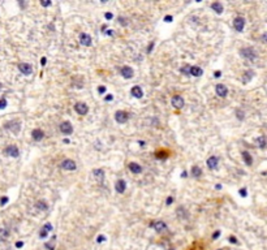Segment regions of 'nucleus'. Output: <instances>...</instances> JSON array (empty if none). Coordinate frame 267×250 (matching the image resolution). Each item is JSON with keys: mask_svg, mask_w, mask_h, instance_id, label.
I'll use <instances>...</instances> for the list:
<instances>
[{"mask_svg": "<svg viewBox=\"0 0 267 250\" xmlns=\"http://www.w3.org/2000/svg\"><path fill=\"white\" fill-rule=\"evenodd\" d=\"M240 53H241V56H244L245 59H247V60H254L257 57L256 51H254L253 48H250V47L241 48V50H240Z\"/></svg>", "mask_w": 267, "mask_h": 250, "instance_id": "1", "label": "nucleus"}, {"mask_svg": "<svg viewBox=\"0 0 267 250\" xmlns=\"http://www.w3.org/2000/svg\"><path fill=\"white\" fill-rule=\"evenodd\" d=\"M115 120L117 121L119 124H125L129 120V113L125 112V111H117V112L115 113Z\"/></svg>", "mask_w": 267, "mask_h": 250, "instance_id": "2", "label": "nucleus"}, {"mask_svg": "<svg viewBox=\"0 0 267 250\" xmlns=\"http://www.w3.org/2000/svg\"><path fill=\"white\" fill-rule=\"evenodd\" d=\"M59 129L63 134H72V133H73V127H72V124L68 123V121H64V123L60 124Z\"/></svg>", "mask_w": 267, "mask_h": 250, "instance_id": "3", "label": "nucleus"}, {"mask_svg": "<svg viewBox=\"0 0 267 250\" xmlns=\"http://www.w3.org/2000/svg\"><path fill=\"white\" fill-rule=\"evenodd\" d=\"M5 129L11 130L12 133H14V134H17V133L20 132L21 129V125L18 121H11V123H7L5 124Z\"/></svg>", "mask_w": 267, "mask_h": 250, "instance_id": "4", "label": "nucleus"}, {"mask_svg": "<svg viewBox=\"0 0 267 250\" xmlns=\"http://www.w3.org/2000/svg\"><path fill=\"white\" fill-rule=\"evenodd\" d=\"M171 103L172 106L175 107V108H177V110H180V108H183L184 104H185V102H184V98L180 95H175L173 98L171 99Z\"/></svg>", "mask_w": 267, "mask_h": 250, "instance_id": "5", "label": "nucleus"}, {"mask_svg": "<svg viewBox=\"0 0 267 250\" xmlns=\"http://www.w3.org/2000/svg\"><path fill=\"white\" fill-rule=\"evenodd\" d=\"M18 69H20V72L22 74H25V76H29V74L33 73V67H31L30 64H28V63H21V64L18 65Z\"/></svg>", "mask_w": 267, "mask_h": 250, "instance_id": "6", "label": "nucleus"}, {"mask_svg": "<svg viewBox=\"0 0 267 250\" xmlns=\"http://www.w3.org/2000/svg\"><path fill=\"white\" fill-rule=\"evenodd\" d=\"M61 168L65 169V171H74V169L77 168V166H76V163H74L73 160L65 159L64 162L61 163Z\"/></svg>", "mask_w": 267, "mask_h": 250, "instance_id": "7", "label": "nucleus"}, {"mask_svg": "<svg viewBox=\"0 0 267 250\" xmlns=\"http://www.w3.org/2000/svg\"><path fill=\"white\" fill-rule=\"evenodd\" d=\"M4 152H5L8 156H12V158H17L18 155H20V151H18V149H17L14 145H11V146H8L5 150H4Z\"/></svg>", "mask_w": 267, "mask_h": 250, "instance_id": "8", "label": "nucleus"}, {"mask_svg": "<svg viewBox=\"0 0 267 250\" xmlns=\"http://www.w3.org/2000/svg\"><path fill=\"white\" fill-rule=\"evenodd\" d=\"M74 111H76L78 115H86L87 111H89V107H87V104L85 103H77L76 106H74Z\"/></svg>", "mask_w": 267, "mask_h": 250, "instance_id": "9", "label": "nucleus"}, {"mask_svg": "<svg viewBox=\"0 0 267 250\" xmlns=\"http://www.w3.org/2000/svg\"><path fill=\"white\" fill-rule=\"evenodd\" d=\"M233 26L237 31L241 33V31L244 30V26H245V18H242V17H236L233 21Z\"/></svg>", "mask_w": 267, "mask_h": 250, "instance_id": "10", "label": "nucleus"}, {"mask_svg": "<svg viewBox=\"0 0 267 250\" xmlns=\"http://www.w3.org/2000/svg\"><path fill=\"white\" fill-rule=\"evenodd\" d=\"M80 43H81L82 46L89 47V46H91V37L86 33H81L80 34Z\"/></svg>", "mask_w": 267, "mask_h": 250, "instance_id": "11", "label": "nucleus"}, {"mask_svg": "<svg viewBox=\"0 0 267 250\" xmlns=\"http://www.w3.org/2000/svg\"><path fill=\"white\" fill-rule=\"evenodd\" d=\"M151 227H154V229L156 230L158 233H160V232H164V230L167 229L166 223H163L162 220H158V222H154V223L151 224Z\"/></svg>", "mask_w": 267, "mask_h": 250, "instance_id": "12", "label": "nucleus"}, {"mask_svg": "<svg viewBox=\"0 0 267 250\" xmlns=\"http://www.w3.org/2000/svg\"><path fill=\"white\" fill-rule=\"evenodd\" d=\"M133 74H134V72H133V69L130 67H123L121 68V76H123L124 78L129 80V78H132L133 77Z\"/></svg>", "mask_w": 267, "mask_h": 250, "instance_id": "13", "label": "nucleus"}, {"mask_svg": "<svg viewBox=\"0 0 267 250\" xmlns=\"http://www.w3.org/2000/svg\"><path fill=\"white\" fill-rule=\"evenodd\" d=\"M215 90H216V94H218V95L222 96V98H225V96H227V94H228L227 87H225L224 85H222V84H218L216 87H215Z\"/></svg>", "mask_w": 267, "mask_h": 250, "instance_id": "14", "label": "nucleus"}, {"mask_svg": "<svg viewBox=\"0 0 267 250\" xmlns=\"http://www.w3.org/2000/svg\"><path fill=\"white\" fill-rule=\"evenodd\" d=\"M115 188H116V191L117 193H120V194H123L124 191H125V189H127V183L124 180H117L116 181V184H115Z\"/></svg>", "mask_w": 267, "mask_h": 250, "instance_id": "15", "label": "nucleus"}, {"mask_svg": "<svg viewBox=\"0 0 267 250\" xmlns=\"http://www.w3.org/2000/svg\"><path fill=\"white\" fill-rule=\"evenodd\" d=\"M31 135H33V139L34 141H42L43 137H44V132L42 129H34L31 132Z\"/></svg>", "mask_w": 267, "mask_h": 250, "instance_id": "16", "label": "nucleus"}, {"mask_svg": "<svg viewBox=\"0 0 267 250\" xmlns=\"http://www.w3.org/2000/svg\"><path fill=\"white\" fill-rule=\"evenodd\" d=\"M130 94H132V96H134V98H137V99H140V98H142V96H144V91H142V89H141L140 86L132 87Z\"/></svg>", "mask_w": 267, "mask_h": 250, "instance_id": "17", "label": "nucleus"}, {"mask_svg": "<svg viewBox=\"0 0 267 250\" xmlns=\"http://www.w3.org/2000/svg\"><path fill=\"white\" fill-rule=\"evenodd\" d=\"M93 175H94V177H95V180L99 181V183H102V181L104 180V171H103V169H100V168L94 169Z\"/></svg>", "mask_w": 267, "mask_h": 250, "instance_id": "18", "label": "nucleus"}, {"mask_svg": "<svg viewBox=\"0 0 267 250\" xmlns=\"http://www.w3.org/2000/svg\"><path fill=\"white\" fill-rule=\"evenodd\" d=\"M202 73H203V70L200 67H190V70H189V74L194 77H201Z\"/></svg>", "mask_w": 267, "mask_h": 250, "instance_id": "19", "label": "nucleus"}, {"mask_svg": "<svg viewBox=\"0 0 267 250\" xmlns=\"http://www.w3.org/2000/svg\"><path fill=\"white\" fill-rule=\"evenodd\" d=\"M218 162H219V160H218L216 156H210V158L207 159V167H208L210 169L216 168V167H218Z\"/></svg>", "mask_w": 267, "mask_h": 250, "instance_id": "20", "label": "nucleus"}, {"mask_svg": "<svg viewBox=\"0 0 267 250\" xmlns=\"http://www.w3.org/2000/svg\"><path fill=\"white\" fill-rule=\"evenodd\" d=\"M211 8L216 12L218 14H222L223 11H224V9H223V4L222 3H218V1H215V3L211 4Z\"/></svg>", "mask_w": 267, "mask_h": 250, "instance_id": "21", "label": "nucleus"}, {"mask_svg": "<svg viewBox=\"0 0 267 250\" xmlns=\"http://www.w3.org/2000/svg\"><path fill=\"white\" fill-rule=\"evenodd\" d=\"M129 169L133 172V173H141V172H142V167H141L138 163H130L129 164Z\"/></svg>", "mask_w": 267, "mask_h": 250, "instance_id": "22", "label": "nucleus"}, {"mask_svg": "<svg viewBox=\"0 0 267 250\" xmlns=\"http://www.w3.org/2000/svg\"><path fill=\"white\" fill-rule=\"evenodd\" d=\"M242 156H244V162L247 164V166H251V164H253V159H251V156H250L249 152L244 151L242 152Z\"/></svg>", "mask_w": 267, "mask_h": 250, "instance_id": "23", "label": "nucleus"}, {"mask_svg": "<svg viewBox=\"0 0 267 250\" xmlns=\"http://www.w3.org/2000/svg\"><path fill=\"white\" fill-rule=\"evenodd\" d=\"M8 236H9L8 229H5V228H0V241H5V240L8 239Z\"/></svg>", "mask_w": 267, "mask_h": 250, "instance_id": "24", "label": "nucleus"}, {"mask_svg": "<svg viewBox=\"0 0 267 250\" xmlns=\"http://www.w3.org/2000/svg\"><path fill=\"white\" fill-rule=\"evenodd\" d=\"M254 76V73H253V70H247V72H245V74H244V77H242V81L244 82H249L251 80V77Z\"/></svg>", "mask_w": 267, "mask_h": 250, "instance_id": "25", "label": "nucleus"}, {"mask_svg": "<svg viewBox=\"0 0 267 250\" xmlns=\"http://www.w3.org/2000/svg\"><path fill=\"white\" fill-rule=\"evenodd\" d=\"M191 175H193V177H201V175H202V171H201L200 167L194 166L193 168H191Z\"/></svg>", "mask_w": 267, "mask_h": 250, "instance_id": "26", "label": "nucleus"}, {"mask_svg": "<svg viewBox=\"0 0 267 250\" xmlns=\"http://www.w3.org/2000/svg\"><path fill=\"white\" fill-rule=\"evenodd\" d=\"M35 207L37 208H39L40 211H44V210H47V205H46V202H43V201H38L37 203H35Z\"/></svg>", "mask_w": 267, "mask_h": 250, "instance_id": "27", "label": "nucleus"}, {"mask_svg": "<svg viewBox=\"0 0 267 250\" xmlns=\"http://www.w3.org/2000/svg\"><path fill=\"white\" fill-rule=\"evenodd\" d=\"M257 144L259 145V147H261V149H264V146H266V141H264V135H259V137L257 138Z\"/></svg>", "mask_w": 267, "mask_h": 250, "instance_id": "28", "label": "nucleus"}, {"mask_svg": "<svg viewBox=\"0 0 267 250\" xmlns=\"http://www.w3.org/2000/svg\"><path fill=\"white\" fill-rule=\"evenodd\" d=\"M55 240H56V237L53 236L52 239L50 240V242H47V244H46V247H47L48 250H53V249H55Z\"/></svg>", "mask_w": 267, "mask_h": 250, "instance_id": "29", "label": "nucleus"}, {"mask_svg": "<svg viewBox=\"0 0 267 250\" xmlns=\"http://www.w3.org/2000/svg\"><path fill=\"white\" fill-rule=\"evenodd\" d=\"M180 70H181V73H184V74H189V70H190V65H188V64L184 65V67L181 68Z\"/></svg>", "mask_w": 267, "mask_h": 250, "instance_id": "30", "label": "nucleus"}, {"mask_svg": "<svg viewBox=\"0 0 267 250\" xmlns=\"http://www.w3.org/2000/svg\"><path fill=\"white\" fill-rule=\"evenodd\" d=\"M47 235H48V232L44 229V228H42V229H40V232H39V236L42 237V239H44V237H47Z\"/></svg>", "mask_w": 267, "mask_h": 250, "instance_id": "31", "label": "nucleus"}, {"mask_svg": "<svg viewBox=\"0 0 267 250\" xmlns=\"http://www.w3.org/2000/svg\"><path fill=\"white\" fill-rule=\"evenodd\" d=\"M7 107V100L5 99H0V110H4Z\"/></svg>", "mask_w": 267, "mask_h": 250, "instance_id": "32", "label": "nucleus"}, {"mask_svg": "<svg viewBox=\"0 0 267 250\" xmlns=\"http://www.w3.org/2000/svg\"><path fill=\"white\" fill-rule=\"evenodd\" d=\"M7 202H8V197H1V199H0V206H4Z\"/></svg>", "mask_w": 267, "mask_h": 250, "instance_id": "33", "label": "nucleus"}, {"mask_svg": "<svg viewBox=\"0 0 267 250\" xmlns=\"http://www.w3.org/2000/svg\"><path fill=\"white\" fill-rule=\"evenodd\" d=\"M43 228H44V229L47 230V232H50V230L52 229V224H50V223H47V224H44V227H43Z\"/></svg>", "mask_w": 267, "mask_h": 250, "instance_id": "34", "label": "nucleus"}, {"mask_svg": "<svg viewBox=\"0 0 267 250\" xmlns=\"http://www.w3.org/2000/svg\"><path fill=\"white\" fill-rule=\"evenodd\" d=\"M240 195H241V197H246L247 195L246 189H241V190H240Z\"/></svg>", "mask_w": 267, "mask_h": 250, "instance_id": "35", "label": "nucleus"}, {"mask_svg": "<svg viewBox=\"0 0 267 250\" xmlns=\"http://www.w3.org/2000/svg\"><path fill=\"white\" fill-rule=\"evenodd\" d=\"M98 91H99V94H104V93H106V87H104V86H99L98 87Z\"/></svg>", "mask_w": 267, "mask_h": 250, "instance_id": "36", "label": "nucleus"}, {"mask_svg": "<svg viewBox=\"0 0 267 250\" xmlns=\"http://www.w3.org/2000/svg\"><path fill=\"white\" fill-rule=\"evenodd\" d=\"M236 113H237V117H239L240 120H242V119H244V113H242V111H240V110H239Z\"/></svg>", "mask_w": 267, "mask_h": 250, "instance_id": "37", "label": "nucleus"}, {"mask_svg": "<svg viewBox=\"0 0 267 250\" xmlns=\"http://www.w3.org/2000/svg\"><path fill=\"white\" fill-rule=\"evenodd\" d=\"M104 17H106V20H112V13H108V12H107V13L106 14H104Z\"/></svg>", "mask_w": 267, "mask_h": 250, "instance_id": "38", "label": "nucleus"}, {"mask_svg": "<svg viewBox=\"0 0 267 250\" xmlns=\"http://www.w3.org/2000/svg\"><path fill=\"white\" fill-rule=\"evenodd\" d=\"M154 48V42H151L149 44V47H147V52H151V50Z\"/></svg>", "mask_w": 267, "mask_h": 250, "instance_id": "39", "label": "nucleus"}, {"mask_svg": "<svg viewBox=\"0 0 267 250\" xmlns=\"http://www.w3.org/2000/svg\"><path fill=\"white\" fill-rule=\"evenodd\" d=\"M40 4H42L43 7H50L51 5V1H40Z\"/></svg>", "mask_w": 267, "mask_h": 250, "instance_id": "40", "label": "nucleus"}, {"mask_svg": "<svg viewBox=\"0 0 267 250\" xmlns=\"http://www.w3.org/2000/svg\"><path fill=\"white\" fill-rule=\"evenodd\" d=\"M104 240H106V237H104V236H98V239H96V241H98V242H103Z\"/></svg>", "mask_w": 267, "mask_h": 250, "instance_id": "41", "label": "nucleus"}, {"mask_svg": "<svg viewBox=\"0 0 267 250\" xmlns=\"http://www.w3.org/2000/svg\"><path fill=\"white\" fill-rule=\"evenodd\" d=\"M22 246H24V242L22 241L16 242V247H18V249H20V247H22Z\"/></svg>", "mask_w": 267, "mask_h": 250, "instance_id": "42", "label": "nucleus"}, {"mask_svg": "<svg viewBox=\"0 0 267 250\" xmlns=\"http://www.w3.org/2000/svg\"><path fill=\"white\" fill-rule=\"evenodd\" d=\"M219 236H220V232H219V230H218V232H215V233L212 235V239L215 240V239H218V237H219Z\"/></svg>", "mask_w": 267, "mask_h": 250, "instance_id": "43", "label": "nucleus"}, {"mask_svg": "<svg viewBox=\"0 0 267 250\" xmlns=\"http://www.w3.org/2000/svg\"><path fill=\"white\" fill-rule=\"evenodd\" d=\"M164 21H166V22H171V21H172V16H166Z\"/></svg>", "mask_w": 267, "mask_h": 250, "instance_id": "44", "label": "nucleus"}, {"mask_svg": "<svg viewBox=\"0 0 267 250\" xmlns=\"http://www.w3.org/2000/svg\"><path fill=\"white\" fill-rule=\"evenodd\" d=\"M214 76H215V77H220V76H222V72H220V70H216V72L214 73Z\"/></svg>", "mask_w": 267, "mask_h": 250, "instance_id": "45", "label": "nucleus"}, {"mask_svg": "<svg viewBox=\"0 0 267 250\" xmlns=\"http://www.w3.org/2000/svg\"><path fill=\"white\" fill-rule=\"evenodd\" d=\"M229 241L232 242V244H237V240L235 239V237H229Z\"/></svg>", "mask_w": 267, "mask_h": 250, "instance_id": "46", "label": "nucleus"}, {"mask_svg": "<svg viewBox=\"0 0 267 250\" xmlns=\"http://www.w3.org/2000/svg\"><path fill=\"white\" fill-rule=\"evenodd\" d=\"M172 202H173V198H172V197H168V199H167V205H171Z\"/></svg>", "mask_w": 267, "mask_h": 250, "instance_id": "47", "label": "nucleus"}, {"mask_svg": "<svg viewBox=\"0 0 267 250\" xmlns=\"http://www.w3.org/2000/svg\"><path fill=\"white\" fill-rule=\"evenodd\" d=\"M119 22H120V24H123V25H127V22H125V20H124V18H121V17H120V18H119Z\"/></svg>", "mask_w": 267, "mask_h": 250, "instance_id": "48", "label": "nucleus"}, {"mask_svg": "<svg viewBox=\"0 0 267 250\" xmlns=\"http://www.w3.org/2000/svg\"><path fill=\"white\" fill-rule=\"evenodd\" d=\"M112 99H113V96H112V95H107V96H106V100H107V102L112 100Z\"/></svg>", "mask_w": 267, "mask_h": 250, "instance_id": "49", "label": "nucleus"}, {"mask_svg": "<svg viewBox=\"0 0 267 250\" xmlns=\"http://www.w3.org/2000/svg\"><path fill=\"white\" fill-rule=\"evenodd\" d=\"M40 64H42V65H46V57H42V60H40Z\"/></svg>", "mask_w": 267, "mask_h": 250, "instance_id": "50", "label": "nucleus"}, {"mask_svg": "<svg viewBox=\"0 0 267 250\" xmlns=\"http://www.w3.org/2000/svg\"><path fill=\"white\" fill-rule=\"evenodd\" d=\"M106 34H107V35H112L113 33H112V30H107V33H106Z\"/></svg>", "mask_w": 267, "mask_h": 250, "instance_id": "51", "label": "nucleus"}, {"mask_svg": "<svg viewBox=\"0 0 267 250\" xmlns=\"http://www.w3.org/2000/svg\"><path fill=\"white\" fill-rule=\"evenodd\" d=\"M181 177H186V172H185V171H184L183 173H181Z\"/></svg>", "mask_w": 267, "mask_h": 250, "instance_id": "52", "label": "nucleus"}, {"mask_svg": "<svg viewBox=\"0 0 267 250\" xmlns=\"http://www.w3.org/2000/svg\"><path fill=\"white\" fill-rule=\"evenodd\" d=\"M0 89H1V84H0Z\"/></svg>", "mask_w": 267, "mask_h": 250, "instance_id": "53", "label": "nucleus"}, {"mask_svg": "<svg viewBox=\"0 0 267 250\" xmlns=\"http://www.w3.org/2000/svg\"><path fill=\"white\" fill-rule=\"evenodd\" d=\"M171 250H172V249H171Z\"/></svg>", "mask_w": 267, "mask_h": 250, "instance_id": "54", "label": "nucleus"}]
</instances>
